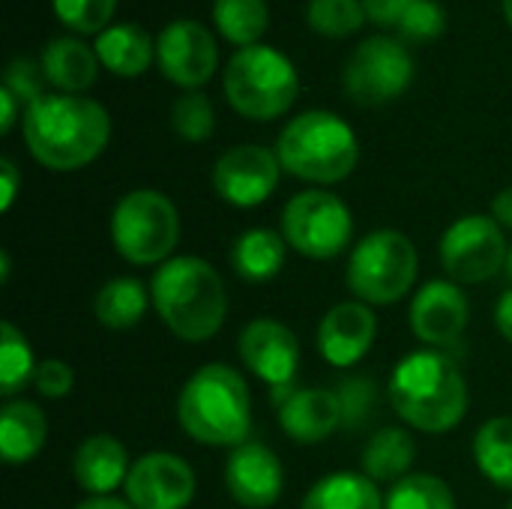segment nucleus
Wrapping results in <instances>:
<instances>
[{
  "mask_svg": "<svg viewBox=\"0 0 512 509\" xmlns=\"http://www.w3.org/2000/svg\"><path fill=\"white\" fill-rule=\"evenodd\" d=\"M492 219L501 228H512V186L495 195V201H492Z\"/></svg>",
  "mask_w": 512,
  "mask_h": 509,
  "instance_id": "43",
  "label": "nucleus"
},
{
  "mask_svg": "<svg viewBox=\"0 0 512 509\" xmlns=\"http://www.w3.org/2000/svg\"><path fill=\"white\" fill-rule=\"evenodd\" d=\"M213 18L219 33L240 48L258 45L270 24L267 0H213Z\"/></svg>",
  "mask_w": 512,
  "mask_h": 509,
  "instance_id": "29",
  "label": "nucleus"
},
{
  "mask_svg": "<svg viewBox=\"0 0 512 509\" xmlns=\"http://www.w3.org/2000/svg\"><path fill=\"white\" fill-rule=\"evenodd\" d=\"M153 54H156L153 39L138 24H114V27L102 30L99 39H96L99 63L108 72L123 75V78H135V75L147 72Z\"/></svg>",
  "mask_w": 512,
  "mask_h": 509,
  "instance_id": "23",
  "label": "nucleus"
},
{
  "mask_svg": "<svg viewBox=\"0 0 512 509\" xmlns=\"http://www.w3.org/2000/svg\"><path fill=\"white\" fill-rule=\"evenodd\" d=\"M171 126H174V132H177L183 141H192V144L207 141V138L213 135V126H216L210 99H207L204 93H198V90L183 93V96L174 102Z\"/></svg>",
  "mask_w": 512,
  "mask_h": 509,
  "instance_id": "33",
  "label": "nucleus"
},
{
  "mask_svg": "<svg viewBox=\"0 0 512 509\" xmlns=\"http://www.w3.org/2000/svg\"><path fill=\"white\" fill-rule=\"evenodd\" d=\"M195 498V474L174 453L141 456L126 477V501L135 509H186Z\"/></svg>",
  "mask_w": 512,
  "mask_h": 509,
  "instance_id": "14",
  "label": "nucleus"
},
{
  "mask_svg": "<svg viewBox=\"0 0 512 509\" xmlns=\"http://www.w3.org/2000/svg\"><path fill=\"white\" fill-rule=\"evenodd\" d=\"M414 78V60L399 39L372 36L360 42L345 63V93L357 105H384L408 90Z\"/></svg>",
  "mask_w": 512,
  "mask_h": 509,
  "instance_id": "10",
  "label": "nucleus"
},
{
  "mask_svg": "<svg viewBox=\"0 0 512 509\" xmlns=\"http://www.w3.org/2000/svg\"><path fill=\"white\" fill-rule=\"evenodd\" d=\"M282 234L306 258L327 261L348 249L354 237V219L348 204L324 189L294 195L282 213Z\"/></svg>",
  "mask_w": 512,
  "mask_h": 509,
  "instance_id": "9",
  "label": "nucleus"
},
{
  "mask_svg": "<svg viewBox=\"0 0 512 509\" xmlns=\"http://www.w3.org/2000/svg\"><path fill=\"white\" fill-rule=\"evenodd\" d=\"M375 333L378 318L366 303H339L318 327V351L330 366L348 369L369 354Z\"/></svg>",
  "mask_w": 512,
  "mask_h": 509,
  "instance_id": "19",
  "label": "nucleus"
},
{
  "mask_svg": "<svg viewBox=\"0 0 512 509\" xmlns=\"http://www.w3.org/2000/svg\"><path fill=\"white\" fill-rule=\"evenodd\" d=\"M177 420L183 432L207 447H240L252 429L249 387L225 363L201 366L180 393Z\"/></svg>",
  "mask_w": 512,
  "mask_h": 509,
  "instance_id": "4",
  "label": "nucleus"
},
{
  "mask_svg": "<svg viewBox=\"0 0 512 509\" xmlns=\"http://www.w3.org/2000/svg\"><path fill=\"white\" fill-rule=\"evenodd\" d=\"M474 462L492 486L512 492V417H495L477 432Z\"/></svg>",
  "mask_w": 512,
  "mask_h": 509,
  "instance_id": "28",
  "label": "nucleus"
},
{
  "mask_svg": "<svg viewBox=\"0 0 512 509\" xmlns=\"http://www.w3.org/2000/svg\"><path fill=\"white\" fill-rule=\"evenodd\" d=\"M48 438V423L33 402H6L0 414V453L6 465L30 462Z\"/></svg>",
  "mask_w": 512,
  "mask_h": 509,
  "instance_id": "22",
  "label": "nucleus"
},
{
  "mask_svg": "<svg viewBox=\"0 0 512 509\" xmlns=\"http://www.w3.org/2000/svg\"><path fill=\"white\" fill-rule=\"evenodd\" d=\"M75 509H135V507H132V504H123V501H117V498H90V501L78 504Z\"/></svg>",
  "mask_w": 512,
  "mask_h": 509,
  "instance_id": "44",
  "label": "nucleus"
},
{
  "mask_svg": "<svg viewBox=\"0 0 512 509\" xmlns=\"http://www.w3.org/2000/svg\"><path fill=\"white\" fill-rule=\"evenodd\" d=\"M390 405L414 429L444 435L468 411V384L453 357L441 351H414L390 375Z\"/></svg>",
  "mask_w": 512,
  "mask_h": 509,
  "instance_id": "2",
  "label": "nucleus"
},
{
  "mask_svg": "<svg viewBox=\"0 0 512 509\" xmlns=\"http://www.w3.org/2000/svg\"><path fill=\"white\" fill-rule=\"evenodd\" d=\"M147 303H150V294L138 279L117 276V279L102 285V291L96 294L93 309H96V318L108 330H129L144 318Z\"/></svg>",
  "mask_w": 512,
  "mask_h": 509,
  "instance_id": "27",
  "label": "nucleus"
},
{
  "mask_svg": "<svg viewBox=\"0 0 512 509\" xmlns=\"http://www.w3.org/2000/svg\"><path fill=\"white\" fill-rule=\"evenodd\" d=\"M507 273H510V279H512V249H510V255H507Z\"/></svg>",
  "mask_w": 512,
  "mask_h": 509,
  "instance_id": "46",
  "label": "nucleus"
},
{
  "mask_svg": "<svg viewBox=\"0 0 512 509\" xmlns=\"http://www.w3.org/2000/svg\"><path fill=\"white\" fill-rule=\"evenodd\" d=\"M366 9V18L381 27H396L399 18L417 3V0H360Z\"/></svg>",
  "mask_w": 512,
  "mask_h": 509,
  "instance_id": "39",
  "label": "nucleus"
},
{
  "mask_svg": "<svg viewBox=\"0 0 512 509\" xmlns=\"http://www.w3.org/2000/svg\"><path fill=\"white\" fill-rule=\"evenodd\" d=\"M285 237L270 228H252L237 237L231 249L234 270L249 282H270L285 264Z\"/></svg>",
  "mask_w": 512,
  "mask_h": 509,
  "instance_id": "26",
  "label": "nucleus"
},
{
  "mask_svg": "<svg viewBox=\"0 0 512 509\" xmlns=\"http://www.w3.org/2000/svg\"><path fill=\"white\" fill-rule=\"evenodd\" d=\"M225 483L231 498L246 509L273 507L285 486V471L279 456L264 444H240L228 456Z\"/></svg>",
  "mask_w": 512,
  "mask_h": 509,
  "instance_id": "16",
  "label": "nucleus"
},
{
  "mask_svg": "<svg viewBox=\"0 0 512 509\" xmlns=\"http://www.w3.org/2000/svg\"><path fill=\"white\" fill-rule=\"evenodd\" d=\"M468 315H471V306H468V297L459 291V285L432 279L417 291L411 303V330L420 342L432 348L453 345L465 333Z\"/></svg>",
  "mask_w": 512,
  "mask_h": 509,
  "instance_id": "17",
  "label": "nucleus"
},
{
  "mask_svg": "<svg viewBox=\"0 0 512 509\" xmlns=\"http://www.w3.org/2000/svg\"><path fill=\"white\" fill-rule=\"evenodd\" d=\"M0 183H3L0 210H9V207H12V201H15L18 183H21V177H18V168L12 165V159H9V156H3V159H0Z\"/></svg>",
  "mask_w": 512,
  "mask_h": 509,
  "instance_id": "40",
  "label": "nucleus"
},
{
  "mask_svg": "<svg viewBox=\"0 0 512 509\" xmlns=\"http://www.w3.org/2000/svg\"><path fill=\"white\" fill-rule=\"evenodd\" d=\"M417 249L399 231H372L366 234L348 261V288L363 303L390 306L402 300L417 279Z\"/></svg>",
  "mask_w": 512,
  "mask_h": 509,
  "instance_id": "8",
  "label": "nucleus"
},
{
  "mask_svg": "<svg viewBox=\"0 0 512 509\" xmlns=\"http://www.w3.org/2000/svg\"><path fill=\"white\" fill-rule=\"evenodd\" d=\"M300 90L294 63L267 45L240 48L225 66V96L231 108L249 120L282 117Z\"/></svg>",
  "mask_w": 512,
  "mask_h": 509,
  "instance_id": "6",
  "label": "nucleus"
},
{
  "mask_svg": "<svg viewBox=\"0 0 512 509\" xmlns=\"http://www.w3.org/2000/svg\"><path fill=\"white\" fill-rule=\"evenodd\" d=\"M282 162L258 144H240L219 156L213 165V189L234 207H258L279 186Z\"/></svg>",
  "mask_w": 512,
  "mask_h": 509,
  "instance_id": "13",
  "label": "nucleus"
},
{
  "mask_svg": "<svg viewBox=\"0 0 512 509\" xmlns=\"http://www.w3.org/2000/svg\"><path fill=\"white\" fill-rule=\"evenodd\" d=\"M111 138L108 111L72 93H45L24 111V141L33 159L51 171L90 165Z\"/></svg>",
  "mask_w": 512,
  "mask_h": 509,
  "instance_id": "1",
  "label": "nucleus"
},
{
  "mask_svg": "<svg viewBox=\"0 0 512 509\" xmlns=\"http://www.w3.org/2000/svg\"><path fill=\"white\" fill-rule=\"evenodd\" d=\"M276 156L285 171L309 183H339L360 162L354 129L330 111H303L279 135Z\"/></svg>",
  "mask_w": 512,
  "mask_h": 509,
  "instance_id": "5",
  "label": "nucleus"
},
{
  "mask_svg": "<svg viewBox=\"0 0 512 509\" xmlns=\"http://www.w3.org/2000/svg\"><path fill=\"white\" fill-rule=\"evenodd\" d=\"M237 348H240L246 369L258 375L261 381H267L273 390L294 384V375L300 366V342L285 324L258 318L240 333Z\"/></svg>",
  "mask_w": 512,
  "mask_h": 509,
  "instance_id": "15",
  "label": "nucleus"
},
{
  "mask_svg": "<svg viewBox=\"0 0 512 509\" xmlns=\"http://www.w3.org/2000/svg\"><path fill=\"white\" fill-rule=\"evenodd\" d=\"M150 300L162 324L183 342L213 339L228 315L222 276L195 255L168 258L150 282Z\"/></svg>",
  "mask_w": 512,
  "mask_h": 509,
  "instance_id": "3",
  "label": "nucleus"
},
{
  "mask_svg": "<svg viewBox=\"0 0 512 509\" xmlns=\"http://www.w3.org/2000/svg\"><path fill=\"white\" fill-rule=\"evenodd\" d=\"M306 21L315 33L342 39L363 27L366 9L360 0H309Z\"/></svg>",
  "mask_w": 512,
  "mask_h": 509,
  "instance_id": "32",
  "label": "nucleus"
},
{
  "mask_svg": "<svg viewBox=\"0 0 512 509\" xmlns=\"http://www.w3.org/2000/svg\"><path fill=\"white\" fill-rule=\"evenodd\" d=\"M417 456V444L405 429H381L363 450V474L372 483H399L408 477Z\"/></svg>",
  "mask_w": 512,
  "mask_h": 509,
  "instance_id": "24",
  "label": "nucleus"
},
{
  "mask_svg": "<svg viewBox=\"0 0 512 509\" xmlns=\"http://www.w3.org/2000/svg\"><path fill=\"white\" fill-rule=\"evenodd\" d=\"M42 72L48 78V84H54L63 93H84L96 84L99 75V57L93 48H87L81 39L72 36H57L51 39L42 54H39Z\"/></svg>",
  "mask_w": 512,
  "mask_h": 509,
  "instance_id": "21",
  "label": "nucleus"
},
{
  "mask_svg": "<svg viewBox=\"0 0 512 509\" xmlns=\"http://www.w3.org/2000/svg\"><path fill=\"white\" fill-rule=\"evenodd\" d=\"M117 0H54L57 18L75 33H99L111 21Z\"/></svg>",
  "mask_w": 512,
  "mask_h": 509,
  "instance_id": "36",
  "label": "nucleus"
},
{
  "mask_svg": "<svg viewBox=\"0 0 512 509\" xmlns=\"http://www.w3.org/2000/svg\"><path fill=\"white\" fill-rule=\"evenodd\" d=\"M279 423L297 444H321L342 426V405L327 387H279Z\"/></svg>",
  "mask_w": 512,
  "mask_h": 509,
  "instance_id": "18",
  "label": "nucleus"
},
{
  "mask_svg": "<svg viewBox=\"0 0 512 509\" xmlns=\"http://www.w3.org/2000/svg\"><path fill=\"white\" fill-rule=\"evenodd\" d=\"M504 12H507V21L512 24V0H504Z\"/></svg>",
  "mask_w": 512,
  "mask_h": 509,
  "instance_id": "45",
  "label": "nucleus"
},
{
  "mask_svg": "<svg viewBox=\"0 0 512 509\" xmlns=\"http://www.w3.org/2000/svg\"><path fill=\"white\" fill-rule=\"evenodd\" d=\"M303 509H384L378 483L366 474H327L303 498Z\"/></svg>",
  "mask_w": 512,
  "mask_h": 509,
  "instance_id": "25",
  "label": "nucleus"
},
{
  "mask_svg": "<svg viewBox=\"0 0 512 509\" xmlns=\"http://www.w3.org/2000/svg\"><path fill=\"white\" fill-rule=\"evenodd\" d=\"M0 393L3 396H15L21 387H27L36 375V363H33V351L24 339V333H18L15 324H3L0 330Z\"/></svg>",
  "mask_w": 512,
  "mask_h": 509,
  "instance_id": "31",
  "label": "nucleus"
},
{
  "mask_svg": "<svg viewBox=\"0 0 512 509\" xmlns=\"http://www.w3.org/2000/svg\"><path fill=\"white\" fill-rule=\"evenodd\" d=\"M114 249L129 264H165L180 240V216L168 195L135 189L111 213Z\"/></svg>",
  "mask_w": 512,
  "mask_h": 509,
  "instance_id": "7",
  "label": "nucleus"
},
{
  "mask_svg": "<svg viewBox=\"0 0 512 509\" xmlns=\"http://www.w3.org/2000/svg\"><path fill=\"white\" fill-rule=\"evenodd\" d=\"M495 327H498V333L512 345V291L501 294V300L495 306Z\"/></svg>",
  "mask_w": 512,
  "mask_h": 509,
  "instance_id": "42",
  "label": "nucleus"
},
{
  "mask_svg": "<svg viewBox=\"0 0 512 509\" xmlns=\"http://www.w3.org/2000/svg\"><path fill=\"white\" fill-rule=\"evenodd\" d=\"M387 509H456V498L441 477L408 474L393 483L387 495Z\"/></svg>",
  "mask_w": 512,
  "mask_h": 509,
  "instance_id": "30",
  "label": "nucleus"
},
{
  "mask_svg": "<svg viewBox=\"0 0 512 509\" xmlns=\"http://www.w3.org/2000/svg\"><path fill=\"white\" fill-rule=\"evenodd\" d=\"M447 30V12L441 3L435 0H417L396 24V33L402 42H411V45H426V42H435L441 39Z\"/></svg>",
  "mask_w": 512,
  "mask_h": 509,
  "instance_id": "34",
  "label": "nucleus"
},
{
  "mask_svg": "<svg viewBox=\"0 0 512 509\" xmlns=\"http://www.w3.org/2000/svg\"><path fill=\"white\" fill-rule=\"evenodd\" d=\"M33 384H36V393H39V396H45V399H63V396L72 393L75 375H72V369H69L63 360L51 357V360H42V363L36 366Z\"/></svg>",
  "mask_w": 512,
  "mask_h": 509,
  "instance_id": "38",
  "label": "nucleus"
},
{
  "mask_svg": "<svg viewBox=\"0 0 512 509\" xmlns=\"http://www.w3.org/2000/svg\"><path fill=\"white\" fill-rule=\"evenodd\" d=\"M72 471L84 492H90L93 498H105L120 483L126 486V477H129L126 447L111 435H90L78 447Z\"/></svg>",
  "mask_w": 512,
  "mask_h": 509,
  "instance_id": "20",
  "label": "nucleus"
},
{
  "mask_svg": "<svg viewBox=\"0 0 512 509\" xmlns=\"http://www.w3.org/2000/svg\"><path fill=\"white\" fill-rule=\"evenodd\" d=\"M18 108H21V102L12 96V90H6V87H0V132L6 135L12 126H15V117H18Z\"/></svg>",
  "mask_w": 512,
  "mask_h": 509,
  "instance_id": "41",
  "label": "nucleus"
},
{
  "mask_svg": "<svg viewBox=\"0 0 512 509\" xmlns=\"http://www.w3.org/2000/svg\"><path fill=\"white\" fill-rule=\"evenodd\" d=\"M507 509H512V504H510V507H507Z\"/></svg>",
  "mask_w": 512,
  "mask_h": 509,
  "instance_id": "47",
  "label": "nucleus"
},
{
  "mask_svg": "<svg viewBox=\"0 0 512 509\" xmlns=\"http://www.w3.org/2000/svg\"><path fill=\"white\" fill-rule=\"evenodd\" d=\"M45 72H42V63L33 60V57H15L9 66H6V75H3V87L12 90V96L21 102V105H33L36 99L45 96L42 84H45Z\"/></svg>",
  "mask_w": 512,
  "mask_h": 509,
  "instance_id": "37",
  "label": "nucleus"
},
{
  "mask_svg": "<svg viewBox=\"0 0 512 509\" xmlns=\"http://www.w3.org/2000/svg\"><path fill=\"white\" fill-rule=\"evenodd\" d=\"M336 396H339V405H342V426L348 432L363 429L369 423V417H372V408H375V381L369 375L345 378L336 387Z\"/></svg>",
  "mask_w": 512,
  "mask_h": 509,
  "instance_id": "35",
  "label": "nucleus"
},
{
  "mask_svg": "<svg viewBox=\"0 0 512 509\" xmlns=\"http://www.w3.org/2000/svg\"><path fill=\"white\" fill-rule=\"evenodd\" d=\"M156 63L168 81L195 90L204 87L219 63V45L213 33L198 21H171L156 39Z\"/></svg>",
  "mask_w": 512,
  "mask_h": 509,
  "instance_id": "12",
  "label": "nucleus"
},
{
  "mask_svg": "<svg viewBox=\"0 0 512 509\" xmlns=\"http://www.w3.org/2000/svg\"><path fill=\"white\" fill-rule=\"evenodd\" d=\"M507 240L495 219L489 216H462L441 237V264L450 279L462 285H477L507 267Z\"/></svg>",
  "mask_w": 512,
  "mask_h": 509,
  "instance_id": "11",
  "label": "nucleus"
}]
</instances>
